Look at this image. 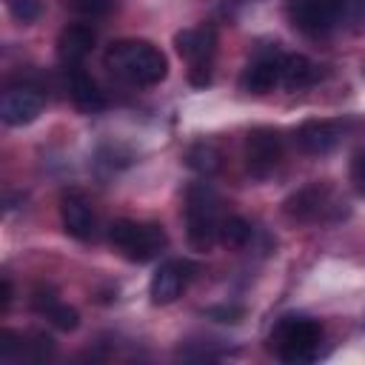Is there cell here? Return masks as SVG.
I'll use <instances>...</instances> for the list:
<instances>
[{
	"instance_id": "cell-1",
	"label": "cell",
	"mask_w": 365,
	"mask_h": 365,
	"mask_svg": "<svg viewBox=\"0 0 365 365\" xmlns=\"http://www.w3.org/2000/svg\"><path fill=\"white\" fill-rule=\"evenodd\" d=\"M285 11L291 26L311 37H328L365 26V0H288Z\"/></svg>"
},
{
	"instance_id": "cell-2",
	"label": "cell",
	"mask_w": 365,
	"mask_h": 365,
	"mask_svg": "<svg viewBox=\"0 0 365 365\" xmlns=\"http://www.w3.org/2000/svg\"><path fill=\"white\" fill-rule=\"evenodd\" d=\"M106 68L134 86H157L165 71V54L145 40H117L106 48Z\"/></svg>"
},
{
	"instance_id": "cell-3",
	"label": "cell",
	"mask_w": 365,
	"mask_h": 365,
	"mask_svg": "<svg viewBox=\"0 0 365 365\" xmlns=\"http://www.w3.org/2000/svg\"><path fill=\"white\" fill-rule=\"evenodd\" d=\"M220 197L208 182H194L185 194V231L197 251H208L220 240Z\"/></svg>"
},
{
	"instance_id": "cell-4",
	"label": "cell",
	"mask_w": 365,
	"mask_h": 365,
	"mask_svg": "<svg viewBox=\"0 0 365 365\" xmlns=\"http://www.w3.org/2000/svg\"><path fill=\"white\" fill-rule=\"evenodd\" d=\"M319 342H322V325L311 317H282L271 334V348L282 362L291 365L311 362L319 354Z\"/></svg>"
},
{
	"instance_id": "cell-5",
	"label": "cell",
	"mask_w": 365,
	"mask_h": 365,
	"mask_svg": "<svg viewBox=\"0 0 365 365\" xmlns=\"http://www.w3.org/2000/svg\"><path fill=\"white\" fill-rule=\"evenodd\" d=\"M111 245L131 262H148L160 257L168 245V234L157 222H137V220H117L108 228Z\"/></svg>"
},
{
	"instance_id": "cell-6",
	"label": "cell",
	"mask_w": 365,
	"mask_h": 365,
	"mask_svg": "<svg viewBox=\"0 0 365 365\" xmlns=\"http://www.w3.org/2000/svg\"><path fill=\"white\" fill-rule=\"evenodd\" d=\"M174 46H177L180 57L188 60V66H191V83L205 86L211 80V60H214V51H217V31H214V26L182 29L174 37Z\"/></svg>"
},
{
	"instance_id": "cell-7",
	"label": "cell",
	"mask_w": 365,
	"mask_h": 365,
	"mask_svg": "<svg viewBox=\"0 0 365 365\" xmlns=\"http://www.w3.org/2000/svg\"><path fill=\"white\" fill-rule=\"evenodd\" d=\"M285 214L299 222H319V220H336L339 217V202L334 200V191L325 182H311L299 188L294 197L285 202Z\"/></svg>"
},
{
	"instance_id": "cell-8",
	"label": "cell",
	"mask_w": 365,
	"mask_h": 365,
	"mask_svg": "<svg viewBox=\"0 0 365 365\" xmlns=\"http://www.w3.org/2000/svg\"><path fill=\"white\" fill-rule=\"evenodd\" d=\"M242 157H245V168H248L251 177H257V180L268 177L282 160V137H279V131L265 128V125L248 131L245 145H242Z\"/></svg>"
},
{
	"instance_id": "cell-9",
	"label": "cell",
	"mask_w": 365,
	"mask_h": 365,
	"mask_svg": "<svg viewBox=\"0 0 365 365\" xmlns=\"http://www.w3.org/2000/svg\"><path fill=\"white\" fill-rule=\"evenodd\" d=\"M282 60L285 54L271 46V48H262L251 57V63L245 66L242 77H240V86L242 91H251V94H268L274 86L282 83Z\"/></svg>"
},
{
	"instance_id": "cell-10",
	"label": "cell",
	"mask_w": 365,
	"mask_h": 365,
	"mask_svg": "<svg viewBox=\"0 0 365 365\" xmlns=\"http://www.w3.org/2000/svg\"><path fill=\"white\" fill-rule=\"evenodd\" d=\"M43 94L31 86H14L0 100V117L6 125H26L34 123L43 111Z\"/></svg>"
},
{
	"instance_id": "cell-11",
	"label": "cell",
	"mask_w": 365,
	"mask_h": 365,
	"mask_svg": "<svg viewBox=\"0 0 365 365\" xmlns=\"http://www.w3.org/2000/svg\"><path fill=\"white\" fill-rule=\"evenodd\" d=\"M60 217H63L66 231L74 240H83V242L94 240V234H97V214H94L91 202L86 200V194L66 191L63 200H60Z\"/></svg>"
},
{
	"instance_id": "cell-12",
	"label": "cell",
	"mask_w": 365,
	"mask_h": 365,
	"mask_svg": "<svg viewBox=\"0 0 365 365\" xmlns=\"http://www.w3.org/2000/svg\"><path fill=\"white\" fill-rule=\"evenodd\" d=\"M188 271H191V265L182 262V259H168V262H163V265L154 271L151 285H148L151 299H154L157 305L174 302V299L182 294V288L188 285V277H191Z\"/></svg>"
},
{
	"instance_id": "cell-13",
	"label": "cell",
	"mask_w": 365,
	"mask_h": 365,
	"mask_svg": "<svg viewBox=\"0 0 365 365\" xmlns=\"http://www.w3.org/2000/svg\"><path fill=\"white\" fill-rule=\"evenodd\" d=\"M342 140V123L336 120H305L297 128V145L305 154H328Z\"/></svg>"
},
{
	"instance_id": "cell-14",
	"label": "cell",
	"mask_w": 365,
	"mask_h": 365,
	"mask_svg": "<svg viewBox=\"0 0 365 365\" xmlns=\"http://www.w3.org/2000/svg\"><path fill=\"white\" fill-rule=\"evenodd\" d=\"M94 43H97V34H94V29L88 23H71V26H66L60 31V37H57L60 63L66 68L80 66L86 60V54L94 48Z\"/></svg>"
},
{
	"instance_id": "cell-15",
	"label": "cell",
	"mask_w": 365,
	"mask_h": 365,
	"mask_svg": "<svg viewBox=\"0 0 365 365\" xmlns=\"http://www.w3.org/2000/svg\"><path fill=\"white\" fill-rule=\"evenodd\" d=\"M68 94L74 100L77 108L83 111H100L106 106V97L100 91V86L94 83V77L88 71H83L80 66H71L68 68Z\"/></svg>"
},
{
	"instance_id": "cell-16",
	"label": "cell",
	"mask_w": 365,
	"mask_h": 365,
	"mask_svg": "<svg viewBox=\"0 0 365 365\" xmlns=\"http://www.w3.org/2000/svg\"><path fill=\"white\" fill-rule=\"evenodd\" d=\"M319 80V66L314 60H308L305 54H285L282 60V86L297 91V88H308Z\"/></svg>"
},
{
	"instance_id": "cell-17",
	"label": "cell",
	"mask_w": 365,
	"mask_h": 365,
	"mask_svg": "<svg viewBox=\"0 0 365 365\" xmlns=\"http://www.w3.org/2000/svg\"><path fill=\"white\" fill-rule=\"evenodd\" d=\"M31 305L54 325V328H60V331H71V328H77V311L74 308H68V305H63L51 291H37L34 294V299H31Z\"/></svg>"
},
{
	"instance_id": "cell-18",
	"label": "cell",
	"mask_w": 365,
	"mask_h": 365,
	"mask_svg": "<svg viewBox=\"0 0 365 365\" xmlns=\"http://www.w3.org/2000/svg\"><path fill=\"white\" fill-rule=\"evenodd\" d=\"M185 165H188L191 171L202 174V177H211V174H217L220 165H222V151H220L214 143L200 140V143H194V145L185 151Z\"/></svg>"
},
{
	"instance_id": "cell-19",
	"label": "cell",
	"mask_w": 365,
	"mask_h": 365,
	"mask_svg": "<svg viewBox=\"0 0 365 365\" xmlns=\"http://www.w3.org/2000/svg\"><path fill=\"white\" fill-rule=\"evenodd\" d=\"M251 237H254V228H251V222L242 220V217H228V220H222V225H220V240H222L228 248H245V245L251 242Z\"/></svg>"
},
{
	"instance_id": "cell-20",
	"label": "cell",
	"mask_w": 365,
	"mask_h": 365,
	"mask_svg": "<svg viewBox=\"0 0 365 365\" xmlns=\"http://www.w3.org/2000/svg\"><path fill=\"white\" fill-rule=\"evenodd\" d=\"M9 9L20 23H34L43 11V0H9Z\"/></svg>"
},
{
	"instance_id": "cell-21",
	"label": "cell",
	"mask_w": 365,
	"mask_h": 365,
	"mask_svg": "<svg viewBox=\"0 0 365 365\" xmlns=\"http://www.w3.org/2000/svg\"><path fill=\"white\" fill-rule=\"evenodd\" d=\"M68 6L83 17H103L111 11L114 0H68Z\"/></svg>"
},
{
	"instance_id": "cell-22",
	"label": "cell",
	"mask_w": 365,
	"mask_h": 365,
	"mask_svg": "<svg viewBox=\"0 0 365 365\" xmlns=\"http://www.w3.org/2000/svg\"><path fill=\"white\" fill-rule=\"evenodd\" d=\"M351 182H354V188L365 197V151L356 154L354 163H351Z\"/></svg>"
},
{
	"instance_id": "cell-23",
	"label": "cell",
	"mask_w": 365,
	"mask_h": 365,
	"mask_svg": "<svg viewBox=\"0 0 365 365\" xmlns=\"http://www.w3.org/2000/svg\"><path fill=\"white\" fill-rule=\"evenodd\" d=\"M9 302H11V282H9V277H3V302H0V308L6 311Z\"/></svg>"
}]
</instances>
